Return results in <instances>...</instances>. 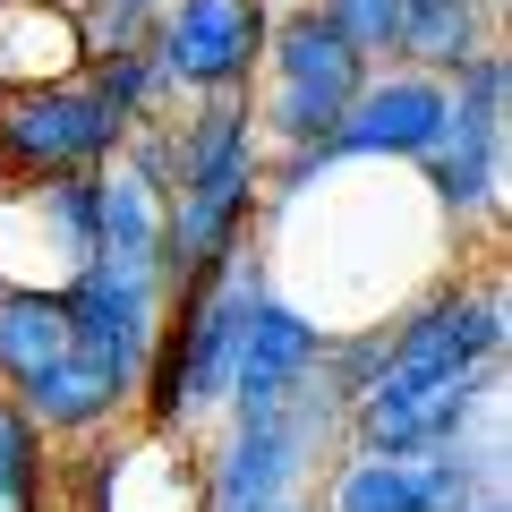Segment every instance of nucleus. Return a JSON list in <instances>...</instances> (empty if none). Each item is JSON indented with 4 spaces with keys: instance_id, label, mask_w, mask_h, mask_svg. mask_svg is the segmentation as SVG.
Returning a JSON list of instances; mask_svg holds the SVG:
<instances>
[{
    "instance_id": "423d86ee",
    "label": "nucleus",
    "mask_w": 512,
    "mask_h": 512,
    "mask_svg": "<svg viewBox=\"0 0 512 512\" xmlns=\"http://www.w3.org/2000/svg\"><path fill=\"white\" fill-rule=\"evenodd\" d=\"M444 111H453V94H444V77L427 69H367V86L350 94L342 128L325 137L333 163H427L444 137Z\"/></svg>"
},
{
    "instance_id": "f257e3e1",
    "label": "nucleus",
    "mask_w": 512,
    "mask_h": 512,
    "mask_svg": "<svg viewBox=\"0 0 512 512\" xmlns=\"http://www.w3.org/2000/svg\"><path fill=\"white\" fill-rule=\"evenodd\" d=\"M256 69H265V94H248L256 137H274V146L291 154V146H325L333 128H342L350 94L367 86L376 60L350 52L308 0H299V9H282V18L265 26V60H256Z\"/></svg>"
},
{
    "instance_id": "f3484780",
    "label": "nucleus",
    "mask_w": 512,
    "mask_h": 512,
    "mask_svg": "<svg viewBox=\"0 0 512 512\" xmlns=\"http://www.w3.org/2000/svg\"><path fill=\"white\" fill-rule=\"evenodd\" d=\"M402 9H419V0H402Z\"/></svg>"
},
{
    "instance_id": "9d476101",
    "label": "nucleus",
    "mask_w": 512,
    "mask_h": 512,
    "mask_svg": "<svg viewBox=\"0 0 512 512\" xmlns=\"http://www.w3.org/2000/svg\"><path fill=\"white\" fill-rule=\"evenodd\" d=\"M9 402L43 427V444H94V436H111V427L137 410V384H120L111 367L60 350L52 367H35L26 384H9Z\"/></svg>"
},
{
    "instance_id": "ddd939ff",
    "label": "nucleus",
    "mask_w": 512,
    "mask_h": 512,
    "mask_svg": "<svg viewBox=\"0 0 512 512\" xmlns=\"http://www.w3.org/2000/svg\"><path fill=\"white\" fill-rule=\"evenodd\" d=\"M0 512H52V444L0 393Z\"/></svg>"
},
{
    "instance_id": "1a4fd4ad",
    "label": "nucleus",
    "mask_w": 512,
    "mask_h": 512,
    "mask_svg": "<svg viewBox=\"0 0 512 512\" xmlns=\"http://www.w3.org/2000/svg\"><path fill=\"white\" fill-rule=\"evenodd\" d=\"M325 342H333V325H316L308 308H291V299L265 291L248 342H239V367H231V419H265V410H282L299 384L316 376Z\"/></svg>"
},
{
    "instance_id": "f03ea898",
    "label": "nucleus",
    "mask_w": 512,
    "mask_h": 512,
    "mask_svg": "<svg viewBox=\"0 0 512 512\" xmlns=\"http://www.w3.org/2000/svg\"><path fill=\"white\" fill-rule=\"evenodd\" d=\"M495 350H504V291L495 282H436L427 299H410L393 325H384V359L367 376V393H393V384H436V376H487Z\"/></svg>"
},
{
    "instance_id": "4468645a",
    "label": "nucleus",
    "mask_w": 512,
    "mask_h": 512,
    "mask_svg": "<svg viewBox=\"0 0 512 512\" xmlns=\"http://www.w3.org/2000/svg\"><path fill=\"white\" fill-rule=\"evenodd\" d=\"M77 77H86V94L103 111H120L128 128H137V120H163V69H154L146 43H137V52H94Z\"/></svg>"
},
{
    "instance_id": "dca6fc26",
    "label": "nucleus",
    "mask_w": 512,
    "mask_h": 512,
    "mask_svg": "<svg viewBox=\"0 0 512 512\" xmlns=\"http://www.w3.org/2000/svg\"><path fill=\"white\" fill-rule=\"evenodd\" d=\"M120 9H163V0H120Z\"/></svg>"
},
{
    "instance_id": "6e6552de",
    "label": "nucleus",
    "mask_w": 512,
    "mask_h": 512,
    "mask_svg": "<svg viewBox=\"0 0 512 512\" xmlns=\"http://www.w3.org/2000/svg\"><path fill=\"white\" fill-rule=\"evenodd\" d=\"M478 376H436V384H393V393H359L342 410L350 444L359 453H444V444H470L478 419Z\"/></svg>"
},
{
    "instance_id": "0eeeda50",
    "label": "nucleus",
    "mask_w": 512,
    "mask_h": 512,
    "mask_svg": "<svg viewBox=\"0 0 512 512\" xmlns=\"http://www.w3.org/2000/svg\"><path fill=\"white\" fill-rule=\"evenodd\" d=\"M478 487H495V470L470 444H444V453H350L325 487V512H453Z\"/></svg>"
},
{
    "instance_id": "a211bd4d",
    "label": "nucleus",
    "mask_w": 512,
    "mask_h": 512,
    "mask_svg": "<svg viewBox=\"0 0 512 512\" xmlns=\"http://www.w3.org/2000/svg\"><path fill=\"white\" fill-rule=\"evenodd\" d=\"M0 188H9V180H0Z\"/></svg>"
},
{
    "instance_id": "7ed1b4c3",
    "label": "nucleus",
    "mask_w": 512,
    "mask_h": 512,
    "mask_svg": "<svg viewBox=\"0 0 512 512\" xmlns=\"http://www.w3.org/2000/svg\"><path fill=\"white\" fill-rule=\"evenodd\" d=\"M128 146V120L86 94V77L0 94V180H52V171H103Z\"/></svg>"
},
{
    "instance_id": "39448f33",
    "label": "nucleus",
    "mask_w": 512,
    "mask_h": 512,
    "mask_svg": "<svg viewBox=\"0 0 512 512\" xmlns=\"http://www.w3.org/2000/svg\"><path fill=\"white\" fill-rule=\"evenodd\" d=\"M60 299H69V350L77 359L111 367L120 384L146 376V350H154V333L171 316V291H163L154 265H111V256H94V265H77L60 282Z\"/></svg>"
},
{
    "instance_id": "9b49d317",
    "label": "nucleus",
    "mask_w": 512,
    "mask_h": 512,
    "mask_svg": "<svg viewBox=\"0 0 512 512\" xmlns=\"http://www.w3.org/2000/svg\"><path fill=\"white\" fill-rule=\"evenodd\" d=\"M69 350V299L60 282H0V393L26 384Z\"/></svg>"
},
{
    "instance_id": "2eb2a0df",
    "label": "nucleus",
    "mask_w": 512,
    "mask_h": 512,
    "mask_svg": "<svg viewBox=\"0 0 512 512\" xmlns=\"http://www.w3.org/2000/svg\"><path fill=\"white\" fill-rule=\"evenodd\" d=\"M308 9L367 60H393V43H402V0H308Z\"/></svg>"
},
{
    "instance_id": "f8f14e48",
    "label": "nucleus",
    "mask_w": 512,
    "mask_h": 512,
    "mask_svg": "<svg viewBox=\"0 0 512 512\" xmlns=\"http://www.w3.org/2000/svg\"><path fill=\"white\" fill-rule=\"evenodd\" d=\"M487 9H495V0H419V9H402V43H393V60H402V69H427V77H453L461 60L495 52Z\"/></svg>"
},
{
    "instance_id": "20e7f679",
    "label": "nucleus",
    "mask_w": 512,
    "mask_h": 512,
    "mask_svg": "<svg viewBox=\"0 0 512 512\" xmlns=\"http://www.w3.org/2000/svg\"><path fill=\"white\" fill-rule=\"evenodd\" d=\"M265 26H274V0H163L154 9V69L163 94H248L256 60H265Z\"/></svg>"
}]
</instances>
